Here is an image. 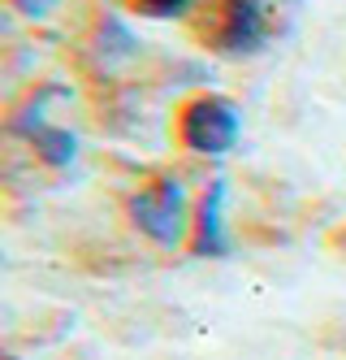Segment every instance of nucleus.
<instances>
[{"label": "nucleus", "instance_id": "obj_6", "mask_svg": "<svg viewBox=\"0 0 346 360\" xmlns=\"http://www.w3.org/2000/svg\"><path fill=\"white\" fill-rule=\"evenodd\" d=\"M26 143H31L35 161L48 165V169H69V165L78 161V135L69 131V126L48 122V126H39V131L26 139Z\"/></svg>", "mask_w": 346, "mask_h": 360}, {"label": "nucleus", "instance_id": "obj_2", "mask_svg": "<svg viewBox=\"0 0 346 360\" xmlns=\"http://www.w3.org/2000/svg\"><path fill=\"white\" fill-rule=\"evenodd\" d=\"M191 35L217 57H255L273 31L260 0H204L191 18Z\"/></svg>", "mask_w": 346, "mask_h": 360}, {"label": "nucleus", "instance_id": "obj_4", "mask_svg": "<svg viewBox=\"0 0 346 360\" xmlns=\"http://www.w3.org/2000/svg\"><path fill=\"white\" fill-rule=\"evenodd\" d=\"M229 178L217 174L212 183L195 195V217H191V243L186 252L199 261H225L234 252V235H229Z\"/></svg>", "mask_w": 346, "mask_h": 360}, {"label": "nucleus", "instance_id": "obj_5", "mask_svg": "<svg viewBox=\"0 0 346 360\" xmlns=\"http://www.w3.org/2000/svg\"><path fill=\"white\" fill-rule=\"evenodd\" d=\"M139 53H143L139 31L130 27L126 18H113V13L95 18V27L83 39V61L91 65V74H100V79H109V74L126 70L130 61H139Z\"/></svg>", "mask_w": 346, "mask_h": 360}, {"label": "nucleus", "instance_id": "obj_8", "mask_svg": "<svg viewBox=\"0 0 346 360\" xmlns=\"http://www.w3.org/2000/svg\"><path fill=\"white\" fill-rule=\"evenodd\" d=\"M9 9L18 18H26V22H44V18H52L61 9V0H9Z\"/></svg>", "mask_w": 346, "mask_h": 360}, {"label": "nucleus", "instance_id": "obj_7", "mask_svg": "<svg viewBox=\"0 0 346 360\" xmlns=\"http://www.w3.org/2000/svg\"><path fill=\"white\" fill-rule=\"evenodd\" d=\"M130 13L152 18V22H182V18H195V9L204 0H121Z\"/></svg>", "mask_w": 346, "mask_h": 360}, {"label": "nucleus", "instance_id": "obj_9", "mask_svg": "<svg viewBox=\"0 0 346 360\" xmlns=\"http://www.w3.org/2000/svg\"><path fill=\"white\" fill-rule=\"evenodd\" d=\"M5 360H18V356H5Z\"/></svg>", "mask_w": 346, "mask_h": 360}, {"label": "nucleus", "instance_id": "obj_1", "mask_svg": "<svg viewBox=\"0 0 346 360\" xmlns=\"http://www.w3.org/2000/svg\"><path fill=\"white\" fill-rule=\"evenodd\" d=\"M126 217L147 243L161 252H178L191 243V217H195V200L186 195V183L173 174H156L147 183H139L126 195Z\"/></svg>", "mask_w": 346, "mask_h": 360}, {"label": "nucleus", "instance_id": "obj_3", "mask_svg": "<svg viewBox=\"0 0 346 360\" xmlns=\"http://www.w3.org/2000/svg\"><path fill=\"white\" fill-rule=\"evenodd\" d=\"M173 126L182 152L204 161H221L243 143V109L221 91H195L191 100H182Z\"/></svg>", "mask_w": 346, "mask_h": 360}]
</instances>
